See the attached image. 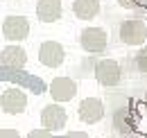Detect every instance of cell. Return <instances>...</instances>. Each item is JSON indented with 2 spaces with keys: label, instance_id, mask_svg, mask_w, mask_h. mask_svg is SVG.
<instances>
[{
  "label": "cell",
  "instance_id": "obj_1",
  "mask_svg": "<svg viewBox=\"0 0 147 138\" xmlns=\"http://www.w3.org/2000/svg\"><path fill=\"white\" fill-rule=\"evenodd\" d=\"M118 36L125 45H140L145 43L147 39V25L145 20L140 18H127L120 23V30H118Z\"/></svg>",
  "mask_w": 147,
  "mask_h": 138
},
{
  "label": "cell",
  "instance_id": "obj_2",
  "mask_svg": "<svg viewBox=\"0 0 147 138\" xmlns=\"http://www.w3.org/2000/svg\"><path fill=\"white\" fill-rule=\"evenodd\" d=\"M25 106H27V93L18 86H9L2 91V95H0V109L5 111V113H9V116H18L25 111Z\"/></svg>",
  "mask_w": 147,
  "mask_h": 138
},
{
  "label": "cell",
  "instance_id": "obj_3",
  "mask_svg": "<svg viewBox=\"0 0 147 138\" xmlns=\"http://www.w3.org/2000/svg\"><path fill=\"white\" fill-rule=\"evenodd\" d=\"M66 120H68L66 109H63L61 104H57V102L45 104L43 111H41V127L48 129L50 134H52V131H59V129H63V127H66Z\"/></svg>",
  "mask_w": 147,
  "mask_h": 138
},
{
  "label": "cell",
  "instance_id": "obj_4",
  "mask_svg": "<svg viewBox=\"0 0 147 138\" xmlns=\"http://www.w3.org/2000/svg\"><path fill=\"white\" fill-rule=\"evenodd\" d=\"M79 43H82L84 50L91 52V54L104 52V50H107V43H109L107 30H102V27H86V30H82Z\"/></svg>",
  "mask_w": 147,
  "mask_h": 138
},
{
  "label": "cell",
  "instance_id": "obj_5",
  "mask_svg": "<svg viewBox=\"0 0 147 138\" xmlns=\"http://www.w3.org/2000/svg\"><path fill=\"white\" fill-rule=\"evenodd\" d=\"M2 36L7 41H23L30 36V20L25 16H7L2 20Z\"/></svg>",
  "mask_w": 147,
  "mask_h": 138
},
{
  "label": "cell",
  "instance_id": "obj_6",
  "mask_svg": "<svg viewBox=\"0 0 147 138\" xmlns=\"http://www.w3.org/2000/svg\"><path fill=\"white\" fill-rule=\"evenodd\" d=\"M120 77H122V70H120L118 61H113V59L97 61V66H95V79L102 86H118L120 84Z\"/></svg>",
  "mask_w": 147,
  "mask_h": 138
},
{
  "label": "cell",
  "instance_id": "obj_7",
  "mask_svg": "<svg viewBox=\"0 0 147 138\" xmlns=\"http://www.w3.org/2000/svg\"><path fill=\"white\" fill-rule=\"evenodd\" d=\"M66 59V50L57 41H43L38 45V61L48 68H59Z\"/></svg>",
  "mask_w": 147,
  "mask_h": 138
},
{
  "label": "cell",
  "instance_id": "obj_8",
  "mask_svg": "<svg viewBox=\"0 0 147 138\" xmlns=\"http://www.w3.org/2000/svg\"><path fill=\"white\" fill-rule=\"evenodd\" d=\"M77 116H79V120L86 122V124L100 122L102 118H104V104H102L100 97H86V100L79 102Z\"/></svg>",
  "mask_w": 147,
  "mask_h": 138
},
{
  "label": "cell",
  "instance_id": "obj_9",
  "mask_svg": "<svg viewBox=\"0 0 147 138\" xmlns=\"http://www.w3.org/2000/svg\"><path fill=\"white\" fill-rule=\"evenodd\" d=\"M75 93H77V84H75V79H70V77H55L50 82V95H52V100L57 104L70 102L75 97Z\"/></svg>",
  "mask_w": 147,
  "mask_h": 138
},
{
  "label": "cell",
  "instance_id": "obj_10",
  "mask_svg": "<svg viewBox=\"0 0 147 138\" xmlns=\"http://www.w3.org/2000/svg\"><path fill=\"white\" fill-rule=\"evenodd\" d=\"M63 14L61 0H38L36 2V18L41 23H57Z\"/></svg>",
  "mask_w": 147,
  "mask_h": 138
},
{
  "label": "cell",
  "instance_id": "obj_11",
  "mask_svg": "<svg viewBox=\"0 0 147 138\" xmlns=\"http://www.w3.org/2000/svg\"><path fill=\"white\" fill-rule=\"evenodd\" d=\"M27 64V52L20 45H7L0 52V66L2 68H23Z\"/></svg>",
  "mask_w": 147,
  "mask_h": 138
},
{
  "label": "cell",
  "instance_id": "obj_12",
  "mask_svg": "<svg viewBox=\"0 0 147 138\" xmlns=\"http://www.w3.org/2000/svg\"><path fill=\"white\" fill-rule=\"evenodd\" d=\"M73 14L79 20H91L100 14V0H73Z\"/></svg>",
  "mask_w": 147,
  "mask_h": 138
},
{
  "label": "cell",
  "instance_id": "obj_13",
  "mask_svg": "<svg viewBox=\"0 0 147 138\" xmlns=\"http://www.w3.org/2000/svg\"><path fill=\"white\" fill-rule=\"evenodd\" d=\"M115 127L120 129V131H129L131 127H129V111H118L115 113Z\"/></svg>",
  "mask_w": 147,
  "mask_h": 138
},
{
  "label": "cell",
  "instance_id": "obj_14",
  "mask_svg": "<svg viewBox=\"0 0 147 138\" xmlns=\"http://www.w3.org/2000/svg\"><path fill=\"white\" fill-rule=\"evenodd\" d=\"M134 61H136V68L147 75V48H143V50L136 52V59H134Z\"/></svg>",
  "mask_w": 147,
  "mask_h": 138
},
{
  "label": "cell",
  "instance_id": "obj_15",
  "mask_svg": "<svg viewBox=\"0 0 147 138\" xmlns=\"http://www.w3.org/2000/svg\"><path fill=\"white\" fill-rule=\"evenodd\" d=\"M27 138H52V134L48 129H34V131L27 134Z\"/></svg>",
  "mask_w": 147,
  "mask_h": 138
},
{
  "label": "cell",
  "instance_id": "obj_16",
  "mask_svg": "<svg viewBox=\"0 0 147 138\" xmlns=\"http://www.w3.org/2000/svg\"><path fill=\"white\" fill-rule=\"evenodd\" d=\"M0 138H20V134L16 129H9V127H2L0 129Z\"/></svg>",
  "mask_w": 147,
  "mask_h": 138
},
{
  "label": "cell",
  "instance_id": "obj_17",
  "mask_svg": "<svg viewBox=\"0 0 147 138\" xmlns=\"http://www.w3.org/2000/svg\"><path fill=\"white\" fill-rule=\"evenodd\" d=\"M122 7H129V9H136V7H140V0H118Z\"/></svg>",
  "mask_w": 147,
  "mask_h": 138
},
{
  "label": "cell",
  "instance_id": "obj_18",
  "mask_svg": "<svg viewBox=\"0 0 147 138\" xmlns=\"http://www.w3.org/2000/svg\"><path fill=\"white\" fill-rule=\"evenodd\" d=\"M66 138H91V136H88L86 131H70Z\"/></svg>",
  "mask_w": 147,
  "mask_h": 138
}]
</instances>
